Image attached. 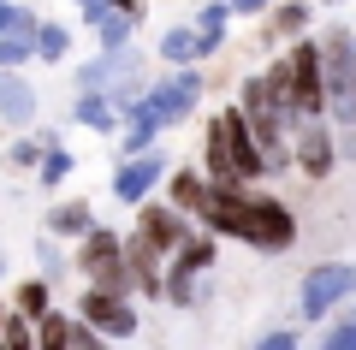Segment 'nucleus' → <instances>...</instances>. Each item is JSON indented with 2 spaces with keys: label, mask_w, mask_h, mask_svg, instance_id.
Instances as JSON below:
<instances>
[{
  "label": "nucleus",
  "mask_w": 356,
  "mask_h": 350,
  "mask_svg": "<svg viewBox=\"0 0 356 350\" xmlns=\"http://www.w3.org/2000/svg\"><path fill=\"white\" fill-rule=\"evenodd\" d=\"M202 220L214 225V232L243 238V244H261V250H280V244L297 238L291 214H285L280 202H255V196H238V190H208Z\"/></svg>",
  "instance_id": "obj_1"
},
{
  "label": "nucleus",
  "mask_w": 356,
  "mask_h": 350,
  "mask_svg": "<svg viewBox=\"0 0 356 350\" xmlns=\"http://www.w3.org/2000/svg\"><path fill=\"white\" fill-rule=\"evenodd\" d=\"M208 173L220 178V190H232L238 178L261 173V149H255L250 125H243L238 113H220L214 125H208Z\"/></svg>",
  "instance_id": "obj_2"
},
{
  "label": "nucleus",
  "mask_w": 356,
  "mask_h": 350,
  "mask_svg": "<svg viewBox=\"0 0 356 350\" xmlns=\"http://www.w3.org/2000/svg\"><path fill=\"white\" fill-rule=\"evenodd\" d=\"M196 89H202V83H196L191 72H184V77H172V83H161V89H154V95L137 107V119H131V137H125V149H149V137L166 125V119H184V113H191Z\"/></svg>",
  "instance_id": "obj_3"
},
{
  "label": "nucleus",
  "mask_w": 356,
  "mask_h": 350,
  "mask_svg": "<svg viewBox=\"0 0 356 350\" xmlns=\"http://www.w3.org/2000/svg\"><path fill=\"white\" fill-rule=\"evenodd\" d=\"M77 267L89 273V291H107V297H119V291L131 285V273H125V244H119L113 232H83Z\"/></svg>",
  "instance_id": "obj_4"
},
{
  "label": "nucleus",
  "mask_w": 356,
  "mask_h": 350,
  "mask_svg": "<svg viewBox=\"0 0 356 350\" xmlns=\"http://www.w3.org/2000/svg\"><path fill=\"white\" fill-rule=\"evenodd\" d=\"M267 89H273L280 107L315 113V107H321V60H315V48H297L291 65H280V72L267 77Z\"/></svg>",
  "instance_id": "obj_5"
},
{
  "label": "nucleus",
  "mask_w": 356,
  "mask_h": 350,
  "mask_svg": "<svg viewBox=\"0 0 356 350\" xmlns=\"http://www.w3.org/2000/svg\"><path fill=\"white\" fill-rule=\"evenodd\" d=\"M315 60H321V72H327V95L339 101V113H350L356 107V48H350V36H327L315 48Z\"/></svg>",
  "instance_id": "obj_6"
},
{
  "label": "nucleus",
  "mask_w": 356,
  "mask_h": 350,
  "mask_svg": "<svg viewBox=\"0 0 356 350\" xmlns=\"http://www.w3.org/2000/svg\"><path fill=\"white\" fill-rule=\"evenodd\" d=\"M77 326H89L95 338H131V333H137V315H131L125 297L83 291V303H77Z\"/></svg>",
  "instance_id": "obj_7"
},
{
  "label": "nucleus",
  "mask_w": 356,
  "mask_h": 350,
  "mask_svg": "<svg viewBox=\"0 0 356 350\" xmlns=\"http://www.w3.org/2000/svg\"><path fill=\"white\" fill-rule=\"evenodd\" d=\"M356 291V267H315V273L303 279V309L309 315H327L339 297H350Z\"/></svg>",
  "instance_id": "obj_8"
},
{
  "label": "nucleus",
  "mask_w": 356,
  "mask_h": 350,
  "mask_svg": "<svg viewBox=\"0 0 356 350\" xmlns=\"http://www.w3.org/2000/svg\"><path fill=\"white\" fill-rule=\"evenodd\" d=\"M143 244H149L154 255L161 250H178V244H184V220H178L172 208H143V232H137Z\"/></svg>",
  "instance_id": "obj_9"
},
{
  "label": "nucleus",
  "mask_w": 356,
  "mask_h": 350,
  "mask_svg": "<svg viewBox=\"0 0 356 350\" xmlns=\"http://www.w3.org/2000/svg\"><path fill=\"white\" fill-rule=\"evenodd\" d=\"M161 173H166V166L154 161V154H149V161H131V166H119V178H113V196H119V202H143V196H149V184H154Z\"/></svg>",
  "instance_id": "obj_10"
},
{
  "label": "nucleus",
  "mask_w": 356,
  "mask_h": 350,
  "mask_svg": "<svg viewBox=\"0 0 356 350\" xmlns=\"http://www.w3.org/2000/svg\"><path fill=\"white\" fill-rule=\"evenodd\" d=\"M30 338H36V350H72V315H42V321H30Z\"/></svg>",
  "instance_id": "obj_11"
},
{
  "label": "nucleus",
  "mask_w": 356,
  "mask_h": 350,
  "mask_svg": "<svg viewBox=\"0 0 356 350\" xmlns=\"http://www.w3.org/2000/svg\"><path fill=\"white\" fill-rule=\"evenodd\" d=\"M48 225L60 232V238H77V232H95V225H89V202H60V208L48 214Z\"/></svg>",
  "instance_id": "obj_12"
},
{
  "label": "nucleus",
  "mask_w": 356,
  "mask_h": 350,
  "mask_svg": "<svg viewBox=\"0 0 356 350\" xmlns=\"http://www.w3.org/2000/svg\"><path fill=\"white\" fill-rule=\"evenodd\" d=\"M30 107H36V101H30V89L18 83V77H0V113H6L13 125H24V119H30Z\"/></svg>",
  "instance_id": "obj_13"
},
{
  "label": "nucleus",
  "mask_w": 356,
  "mask_h": 350,
  "mask_svg": "<svg viewBox=\"0 0 356 350\" xmlns=\"http://www.w3.org/2000/svg\"><path fill=\"white\" fill-rule=\"evenodd\" d=\"M13 303H18L24 321H42V315H48V285H42V279H24V285L13 291Z\"/></svg>",
  "instance_id": "obj_14"
},
{
  "label": "nucleus",
  "mask_w": 356,
  "mask_h": 350,
  "mask_svg": "<svg viewBox=\"0 0 356 350\" xmlns=\"http://www.w3.org/2000/svg\"><path fill=\"white\" fill-rule=\"evenodd\" d=\"M30 30H36V18L24 6H0V42H30Z\"/></svg>",
  "instance_id": "obj_15"
},
{
  "label": "nucleus",
  "mask_w": 356,
  "mask_h": 350,
  "mask_svg": "<svg viewBox=\"0 0 356 350\" xmlns=\"http://www.w3.org/2000/svg\"><path fill=\"white\" fill-rule=\"evenodd\" d=\"M172 202H178V208H191V214H202L208 184H202V178H191V173H178V178H172Z\"/></svg>",
  "instance_id": "obj_16"
},
{
  "label": "nucleus",
  "mask_w": 356,
  "mask_h": 350,
  "mask_svg": "<svg viewBox=\"0 0 356 350\" xmlns=\"http://www.w3.org/2000/svg\"><path fill=\"white\" fill-rule=\"evenodd\" d=\"M297 154H303V166H309V173H327V161H332V149H327V131H309V137L297 143Z\"/></svg>",
  "instance_id": "obj_17"
},
{
  "label": "nucleus",
  "mask_w": 356,
  "mask_h": 350,
  "mask_svg": "<svg viewBox=\"0 0 356 350\" xmlns=\"http://www.w3.org/2000/svg\"><path fill=\"white\" fill-rule=\"evenodd\" d=\"M95 24H102V42H107V48H119V42H125V30H131V13H102Z\"/></svg>",
  "instance_id": "obj_18"
},
{
  "label": "nucleus",
  "mask_w": 356,
  "mask_h": 350,
  "mask_svg": "<svg viewBox=\"0 0 356 350\" xmlns=\"http://www.w3.org/2000/svg\"><path fill=\"white\" fill-rule=\"evenodd\" d=\"M161 54H166V60H191V54H196V36H191V30H172V36L161 42Z\"/></svg>",
  "instance_id": "obj_19"
},
{
  "label": "nucleus",
  "mask_w": 356,
  "mask_h": 350,
  "mask_svg": "<svg viewBox=\"0 0 356 350\" xmlns=\"http://www.w3.org/2000/svg\"><path fill=\"white\" fill-rule=\"evenodd\" d=\"M36 48L48 54V60H60V54H65V30H54V24H36Z\"/></svg>",
  "instance_id": "obj_20"
},
{
  "label": "nucleus",
  "mask_w": 356,
  "mask_h": 350,
  "mask_svg": "<svg viewBox=\"0 0 356 350\" xmlns=\"http://www.w3.org/2000/svg\"><path fill=\"white\" fill-rule=\"evenodd\" d=\"M77 119H83V125H95V131H107V119H113V113H107V101H95V95H89L83 107H77Z\"/></svg>",
  "instance_id": "obj_21"
},
{
  "label": "nucleus",
  "mask_w": 356,
  "mask_h": 350,
  "mask_svg": "<svg viewBox=\"0 0 356 350\" xmlns=\"http://www.w3.org/2000/svg\"><path fill=\"white\" fill-rule=\"evenodd\" d=\"M65 173H72V154H60V149H54L48 161H42V178H48V184H60Z\"/></svg>",
  "instance_id": "obj_22"
},
{
  "label": "nucleus",
  "mask_w": 356,
  "mask_h": 350,
  "mask_svg": "<svg viewBox=\"0 0 356 350\" xmlns=\"http://www.w3.org/2000/svg\"><path fill=\"white\" fill-rule=\"evenodd\" d=\"M72 350H107V344L89 333V326H72Z\"/></svg>",
  "instance_id": "obj_23"
},
{
  "label": "nucleus",
  "mask_w": 356,
  "mask_h": 350,
  "mask_svg": "<svg viewBox=\"0 0 356 350\" xmlns=\"http://www.w3.org/2000/svg\"><path fill=\"white\" fill-rule=\"evenodd\" d=\"M303 18H309V13H303V6H285V13H280V18H273V24H280V30H303Z\"/></svg>",
  "instance_id": "obj_24"
},
{
  "label": "nucleus",
  "mask_w": 356,
  "mask_h": 350,
  "mask_svg": "<svg viewBox=\"0 0 356 350\" xmlns=\"http://www.w3.org/2000/svg\"><path fill=\"white\" fill-rule=\"evenodd\" d=\"M255 350H297V338H291V333H273V338H261Z\"/></svg>",
  "instance_id": "obj_25"
},
{
  "label": "nucleus",
  "mask_w": 356,
  "mask_h": 350,
  "mask_svg": "<svg viewBox=\"0 0 356 350\" xmlns=\"http://www.w3.org/2000/svg\"><path fill=\"white\" fill-rule=\"evenodd\" d=\"M24 60V42H0V65H18Z\"/></svg>",
  "instance_id": "obj_26"
},
{
  "label": "nucleus",
  "mask_w": 356,
  "mask_h": 350,
  "mask_svg": "<svg viewBox=\"0 0 356 350\" xmlns=\"http://www.w3.org/2000/svg\"><path fill=\"white\" fill-rule=\"evenodd\" d=\"M327 350H356V333H350V326H344L339 338H327Z\"/></svg>",
  "instance_id": "obj_27"
},
{
  "label": "nucleus",
  "mask_w": 356,
  "mask_h": 350,
  "mask_svg": "<svg viewBox=\"0 0 356 350\" xmlns=\"http://www.w3.org/2000/svg\"><path fill=\"white\" fill-rule=\"evenodd\" d=\"M77 6H83L89 18H102V13H107V0H77Z\"/></svg>",
  "instance_id": "obj_28"
},
{
  "label": "nucleus",
  "mask_w": 356,
  "mask_h": 350,
  "mask_svg": "<svg viewBox=\"0 0 356 350\" xmlns=\"http://www.w3.org/2000/svg\"><path fill=\"white\" fill-rule=\"evenodd\" d=\"M238 6H243V13H255V6H267V0H238Z\"/></svg>",
  "instance_id": "obj_29"
},
{
  "label": "nucleus",
  "mask_w": 356,
  "mask_h": 350,
  "mask_svg": "<svg viewBox=\"0 0 356 350\" xmlns=\"http://www.w3.org/2000/svg\"><path fill=\"white\" fill-rule=\"evenodd\" d=\"M0 321H6V309H0Z\"/></svg>",
  "instance_id": "obj_30"
}]
</instances>
